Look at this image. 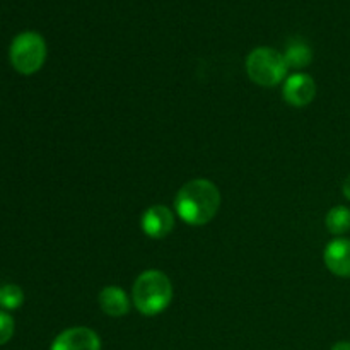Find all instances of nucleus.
Instances as JSON below:
<instances>
[{
    "label": "nucleus",
    "instance_id": "10",
    "mask_svg": "<svg viewBox=\"0 0 350 350\" xmlns=\"http://www.w3.org/2000/svg\"><path fill=\"white\" fill-rule=\"evenodd\" d=\"M284 58H286L287 67L304 68L313 60V53H311V48L306 43H303V41H293L287 46Z\"/></svg>",
    "mask_w": 350,
    "mask_h": 350
},
{
    "label": "nucleus",
    "instance_id": "13",
    "mask_svg": "<svg viewBox=\"0 0 350 350\" xmlns=\"http://www.w3.org/2000/svg\"><path fill=\"white\" fill-rule=\"evenodd\" d=\"M14 335V320L9 313L0 311V345L7 344Z\"/></svg>",
    "mask_w": 350,
    "mask_h": 350
},
{
    "label": "nucleus",
    "instance_id": "11",
    "mask_svg": "<svg viewBox=\"0 0 350 350\" xmlns=\"http://www.w3.org/2000/svg\"><path fill=\"white\" fill-rule=\"evenodd\" d=\"M328 231L332 234H344L350 229V208L344 207V205H337L332 208L325 219Z\"/></svg>",
    "mask_w": 350,
    "mask_h": 350
},
{
    "label": "nucleus",
    "instance_id": "5",
    "mask_svg": "<svg viewBox=\"0 0 350 350\" xmlns=\"http://www.w3.org/2000/svg\"><path fill=\"white\" fill-rule=\"evenodd\" d=\"M51 350H101V340L91 328L74 327L55 338Z\"/></svg>",
    "mask_w": 350,
    "mask_h": 350
},
{
    "label": "nucleus",
    "instance_id": "9",
    "mask_svg": "<svg viewBox=\"0 0 350 350\" xmlns=\"http://www.w3.org/2000/svg\"><path fill=\"white\" fill-rule=\"evenodd\" d=\"M99 306H101L103 313L108 317L120 318L125 317L130 311V297L123 289L116 286H108L99 293Z\"/></svg>",
    "mask_w": 350,
    "mask_h": 350
},
{
    "label": "nucleus",
    "instance_id": "7",
    "mask_svg": "<svg viewBox=\"0 0 350 350\" xmlns=\"http://www.w3.org/2000/svg\"><path fill=\"white\" fill-rule=\"evenodd\" d=\"M140 226L146 236L152 239H163L173 231L174 214L166 205H152L144 212Z\"/></svg>",
    "mask_w": 350,
    "mask_h": 350
},
{
    "label": "nucleus",
    "instance_id": "15",
    "mask_svg": "<svg viewBox=\"0 0 350 350\" xmlns=\"http://www.w3.org/2000/svg\"><path fill=\"white\" fill-rule=\"evenodd\" d=\"M332 350H350V342H337V344L332 347Z\"/></svg>",
    "mask_w": 350,
    "mask_h": 350
},
{
    "label": "nucleus",
    "instance_id": "3",
    "mask_svg": "<svg viewBox=\"0 0 350 350\" xmlns=\"http://www.w3.org/2000/svg\"><path fill=\"white\" fill-rule=\"evenodd\" d=\"M287 64L282 53L272 48H255L246 58V72L255 84L273 88L280 84L287 74Z\"/></svg>",
    "mask_w": 350,
    "mask_h": 350
},
{
    "label": "nucleus",
    "instance_id": "4",
    "mask_svg": "<svg viewBox=\"0 0 350 350\" xmlns=\"http://www.w3.org/2000/svg\"><path fill=\"white\" fill-rule=\"evenodd\" d=\"M46 60V43L43 36L26 31L14 38L10 44V64L19 74L31 75L40 70Z\"/></svg>",
    "mask_w": 350,
    "mask_h": 350
},
{
    "label": "nucleus",
    "instance_id": "6",
    "mask_svg": "<svg viewBox=\"0 0 350 350\" xmlns=\"http://www.w3.org/2000/svg\"><path fill=\"white\" fill-rule=\"evenodd\" d=\"M282 94L286 103H289L291 106L303 108V106L310 105L314 99V96H317V84H314L311 75L297 72V74H293L291 77H287L282 89Z\"/></svg>",
    "mask_w": 350,
    "mask_h": 350
},
{
    "label": "nucleus",
    "instance_id": "2",
    "mask_svg": "<svg viewBox=\"0 0 350 350\" xmlns=\"http://www.w3.org/2000/svg\"><path fill=\"white\" fill-rule=\"evenodd\" d=\"M173 299V286L161 270H146L133 282L132 301L144 317L163 313Z\"/></svg>",
    "mask_w": 350,
    "mask_h": 350
},
{
    "label": "nucleus",
    "instance_id": "12",
    "mask_svg": "<svg viewBox=\"0 0 350 350\" xmlns=\"http://www.w3.org/2000/svg\"><path fill=\"white\" fill-rule=\"evenodd\" d=\"M24 303V293L19 286L7 284L0 287V306L5 310H17Z\"/></svg>",
    "mask_w": 350,
    "mask_h": 350
},
{
    "label": "nucleus",
    "instance_id": "14",
    "mask_svg": "<svg viewBox=\"0 0 350 350\" xmlns=\"http://www.w3.org/2000/svg\"><path fill=\"white\" fill-rule=\"evenodd\" d=\"M342 193H344V197L347 198V200H350V174L344 180V185H342Z\"/></svg>",
    "mask_w": 350,
    "mask_h": 350
},
{
    "label": "nucleus",
    "instance_id": "1",
    "mask_svg": "<svg viewBox=\"0 0 350 350\" xmlns=\"http://www.w3.org/2000/svg\"><path fill=\"white\" fill-rule=\"evenodd\" d=\"M178 217L190 226H204L217 215L221 207V191L212 181L197 178L178 191L174 198Z\"/></svg>",
    "mask_w": 350,
    "mask_h": 350
},
{
    "label": "nucleus",
    "instance_id": "8",
    "mask_svg": "<svg viewBox=\"0 0 350 350\" xmlns=\"http://www.w3.org/2000/svg\"><path fill=\"white\" fill-rule=\"evenodd\" d=\"M323 260L327 269L334 275L350 277V241L338 238L327 245L323 253Z\"/></svg>",
    "mask_w": 350,
    "mask_h": 350
}]
</instances>
